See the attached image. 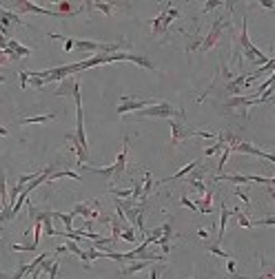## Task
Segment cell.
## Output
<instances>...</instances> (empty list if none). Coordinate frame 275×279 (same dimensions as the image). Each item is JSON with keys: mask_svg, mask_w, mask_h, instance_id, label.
I'll use <instances>...</instances> for the list:
<instances>
[{"mask_svg": "<svg viewBox=\"0 0 275 279\" xmlns=\"http://www.w3.org/2000/svg\"><path fill=\"white\" fill-rule=\"evenodd\" d=\"M240 44H242V51H244V58L248 62H253V64H268V56L266 54H262L260 49H257L255 44L248 40V20H246V16H244V20H242V34H240Z\"/></svg>", "mask_w": 275, "mask_h": 279, "instance_id": "1", "label": "cell"}, {"mask_svg": "<svg viewBox=\"0 0 275 279\" xmlns=\"http://www.w3.org/2000/svg\"><path fill=\"white\" fill-rule=\"evenodd\" d=\"M138 118H164V120H173V118H184L182 108H175L169 102H155V104L138 111Z\"/></svg>", "mask_w": 275, "mask_h": 279, "instance_id": "2", "label": "cell"}, {"mask_svg": "<svg viewBox=\"0 0 275 279\" xmlns=\"http://www.w3.org/2000/svg\"><path fill=\"white\" fill-rule=\"evenodd\" d=\"M74 102H76V140H78V146L82 148L87 155H89V144H87V136H85V122H82V96H80V84L76 82L74 86Z\"/></svg>", "mask_w": 275, "mask_h": 279, "instance_id": "3", "label": "cell"}, {"mask_svg": "<svg viewBox=\"0 0 275 279\" xmlns=\"http://www.w3.org/2000/svg\"><path fill=\"white\" fill-rule=\"evenodd\" d=\"M180 16L178 7H173V4H164L162 14L158 16V18L151 20V31L153 36H167L169 34V27L173 24V20Z\"/></svg>", "mask_w": 275, "mask_h": 279, "instance_id": "4", "label": "cell"}, {"mask_svg": "<svg viewBox=\"0 0 275 279\" xmlns=\"http://www.w3.org/2000/svg\"><path fill=\"white\" fill-rule=\"evenodd\" d=\"M231 16H220V18H215V22H213V27H211L209 34L202 38V46H200V51L202 54H206L209 49H213V46L217 44V40L222 38V34H224V29L231 24Z\"/></svg>", "mask_w": 275, "mask_h": 279, "instance_id": "5", "label": "cell"}, {"mask_svg": "<svg viewBox=\"0 0 275 279\" xmlns=\"http://www.w3.org/2000/svg\"><path fill=\"white\" fill-rule=\"evenodd\" d=\"M3 9H9L14 14H38V16H49V18H62L60 14H56L54 9H45L36 2H27V0H14L9 7H3Z\"/></svg>", "mask_w": 275, "mask_h": 279, "instance_id": "6", "label": "cell"}, {"mask_svg": "<svg viewBox=\"0 0 275 279\" xmlns=\"http://www.w3.org/2000/svg\"><path fill=\"white\" fill-rule=\"evenodd\" d=\"M213 182H231V184H248V182H255V184H266V186H275L273 178H262V175H215Z\"/></svg>", "mask_w": 275, "mask_h": 279, "instance_id": "7", "label": "cell"}, {"mask_svg": "<svg viewBox=\"0 0 275 279\" xmlns=\"http://www.w3.org/2000/svg\"><path fill=\"white\" fill-rule=\"evenodd\" d=\"M195 136H198V131H193V128L186 126L184 118L171 120V142H173V144H180V142H184V140L195 138Z\"/></svg>", "mask_w": 275, "mask_h": 279, "instance_id": "8", "label": "cell"}, {"mask_svg": "<svg viewBox=\"0 0 275 279\" xmlns=\"http://www.w3.org/2000/svg\"><path fill=\"white\" fill-rule=\"evenodd\" d=\"M12 27H25L23 18H20L18 14L9 12V9H3V7H0V34L7 38V36H9V29H12Z\"/></svg>", "mask_w": 275, "mask_h": 279, "instance_id": "9", "label": "cell"}, {"mask_svg": "<svg viewBox=\"0 0 275 279\" xmlns=\"http://www.w3.org/2000/svg\"><path fill=\"white\" fill-rule=\"evenodd\" d=\"M155 104V100H136L133 96H122V102L118 104V113L124 116V113H131V111H142V108Z\"/></svg>", "mask_w": 275, "mask_h": 279, "instance_id": "10", "label": "cell"}, {"mask_svg": "<svg viewBox=\"0 0 275 279\" xmlns=\"http://www.w3.org/2000/svg\"><path fill=\"white\" fill-rule=\"evenodd\" d=\"M98 206H100V204H98L96 200H91L89 204H87V202H85V204H76L74 210H71V215H74V217L76 215H82V217H87L89 222H96L98 217H100V210H98Z\"/></svg>", "mask_w": 275, "mask_h": 279, "instance_id": "11", "label": "cell"}, {"mask_svg": "<svg viewBox=\"0 0 275 279\" xmlns=\"http://www.w3.org/2000/svg\"><path fill=\"white\" fill-rule=\"evenodd\" d=\"M127 155H129V138H124L120 153H118L116 162L111 164V166H113V173H116V175H113V180H120V178H122V173H124V166H127Z\"/></svg>", "mask_w": 275, "mask_h": 279, "instance_id": "12", "label": "cell"}, {"mask_svg": "<svg viewBox=\"0 0 275 279\" xmlns=\"http://www.w3.org/2000/svg\"><path fill=\"white\" fill-rule=\"evenodd\" d=\"M246 78L248 76H237V78H233V80H229L224 84V91L229 93V96H233V98H237L242 93V89H246Z\"/></svg>", "mask_w": 275, "mask_h": 279, "instance_id": "13", "label": "cell"}, {"mask_svg": "<svg viewBox=\"0 0 275 279\" xmlns=\"http://www.w3.org/2000/svg\"><path fill=\"white\" fill-rule=\"evenodd\" d=\"M233 215H235V210H229V208H226V204H222V208H220V232H217V246H220L222 240H224L226 224H229V220Z\"/></svg>", "mask_w": 275, "mask_h": 279, "instance_id": "14", "label": "cell"}, {"mask_svg": "<svg viewBox=\"0 0 275 279\" xmlns=\"http://www.w3.org/2000/svg\"><path fill=\"white\" fill-rule=\"evenodd\" d=\"M200 166V160H195V162H191V164H186V166L182 168V170H178V173L173 175V178H164V180H160V182H155V186H160V184H167V182H178V180H182V178H186L189 173H193L195 168Z\"/></svg>", "mask_w": 275, "mask_h": 279, "instance_id": "15", "label": "cell"}, {"mask_svg": "<svg viewBox=\"0 0 275 279\" xmlns=\"http://www.w3.org/2000/svg\"><path fill=\"white\" fill-rule=\"evenodd\" d=\"M162 226H164V235L160 237L155 244L162 248V255H169V250H171V237H173V224H171V222H167V224H162Z\"/></svg>", "mask_w": 275, "mask_h": 279, "instance_id": "16", "label": "cell"}, {"mask_svg": "<svg viewBox=\"0 0 275 279\" xmlns=\"http://www.w3.org/2000/svg\"><path fill=\"white\" fill-rule=\"evenodd\" d=\"M7 49L12 51V54H14L18 60H23V58H29V56H31V49H29V46H23V44L18 42V40H14V38H9V44H7Z\"/></svg>", "mask_w": 275, "mask_h": 279, "instance_id": "17", "label": "cell"}, {"mask_svg": "<svg viewBox=\"0 0 275 279\" xmlns=\"http://www.w3.org/2000/svg\"><path fill=\"white\" fill-rule=\"evenodd\" d=\"M151 264H155V262H129V264H124V268L120 270V275L122 277L133 275V272H140V270H144V268H149Z\"/></svg>", "mask_w": 275, "mask_h": 279, "instance_id": "18", "label": "cell"}, {"mask_svg": "<svg viewBox=\"0 0 275 279\" xmlns=\"http://www.w3.org/2000/svg\"><path fill=\"white\" fill-rule=\"evenodd\" d=\"M76 78L71 76V78H67V80H62L60 82V86L56 89V96L58 98H67V96H74V86H76Z\"/></svg>", "mask_w": 275, "mask_h": 279, "instance_id": "19", "label": "cell"}, {"mask_svg": "<svg viewBox=\"0 0 275 279\" xmlns=\"http://www.w3.org/2000/svg\"><path fill=\"white\" fill-rule=\"evenodd\" d=\"M195 206H198V213L200 215H211V210H213V193H206L202 200L195 202Z\"/></svg>", "mask_w": 275, "mask_h": 279, "instance_id": "20", "label": "cell"}, {"mask_svg": "<svg viewBox=\"0 0 275 279\" xmlns=\"http://www.w3.org/2000/svg\"><path fill=\"white\" fill-rule=\"evenodd\" d=\"M85 7L89 9V12H93V9H98V12H102L105 16H111V14H113V9L118 7V2H89V0H87V2H85Z\"/></svg>", "mask_w": 275, "mask_h": 279, "instance_id": "21", "label": "cell"}, {"mask_svg": "<svg viewBox=\"0 0 275 279\" xmlns=\"http://www.w3.org/2000/svg\"><path fill=\"white\" fill-rule=\"evenodd\" d=\"M5 204H9V190H7V175H5V168L0 164V210H3Z\"/></svg>", "mask_w": 275, "mask_h": 279, "instance_id": "22", "label": "cell"}, {"mask_svg": "<svg viewBox=\"0 0 275 279\" xmlns=\"http://www.w3.org/2000/svg\"><path fill=\"white\" fill-rule=\"evenodd\" d=\"M51 120H56V113H47V116H36V118H23L20 124L27 126V124H43V122H51Z\"/></svg>", "mask_w": 275, "mask_h": 279, "instance_id": "23", "label": "cell"}, {"mask_svg": "<svg viewBox=\"0 0 275 279\" xmlns=\"http://www.w3.org/2000/svg\"><path fill=\"white\" fill-rule=\"evenodd\" d=\"M244 279H275V266L273 264H266L262 257V275L260 277H244Z\"/></svg>", "mask_w": 275, "mask_h": 279, "instance_id": "24", "label": "cell"}, {"mask_svg": "<svg viewBox=\"0 0 275 279\" xmlns=\"http://www.w3.org/2000/svg\"><path fill=\"white\" fill-rule=\"evenodd\" d=\"M151 190H153V178H151V173L149 170H144V184H142V204L147 202V198L151 195Z\"/></svg>", "mask_w": 275, "mask_h": 279, "instance_id": "25", "label": "cell"}, {"mask_svg": "<svg viewBox=\"0 0 275 279\" xmlns=\"http://www.w3.org/2000/svg\"><path fill=\"white\" fill-rule=\"evenodd\" d=\"M109 224H111V242L116 244L122 235V226H120V220L118 217H109Z\"/></svg>", "mask_w": 275, "mask_h": 279, "instance_id": "26", "label": "cell"}, {"mask_svg": "<svg viewBox=\"0 0 275 279\" xmlns=\"http://www.w3.org/2000/svg\"><path fill=\"white\" fill-rule=\"evenodd\" d=\"M54 217L56 220H60L62 224H65V228H67V232H71L74 230V226H71V220H74V215H65V213H58V210H54Z\"/></svg>", "mask_w": 275, "mask_h": 279, "instance_id": "27", "label": "cell"}, {"mask_svg": "<svg viewBox=\"0 0 275 279\" xmlns=\"http://www.w3.org/2000/svg\"><path fill=\"white\" fill-rule=\"evenodd\" d=\"M231 153H233V148H231V146H226L224 151H222V158H220V162H217V173H220V175H222V168H224V164L229 162Z\"/></svg>", "mask_w": 275, "mask_h": 279, "instance_id": "28", "label": "cell"}, {"mask_svg": "<svg viewBox=\"0 0 275 279\" xmlns=\"http://www.w3.org/2000/svg\"><path fill=\"white\" fill-rule=\"evenodd\" d=\"M120 240H124V242H129V244H133V242H136V228H133V226H127V228L122 230Z\"/></svg>", "mask_w": 275, "mask_h": 279, "instance_id": "29", "label": "cell"}, {"mask_svg": "<svg viewBox=\"0 0 275 279\" xmlns=\"http://www.w3.org/2000/svg\"><path fill=\"white\" fill-rule=\"evenodd\" d=\"M186 184H191V186H193V188L195 190H198V193H202V195H206V193H209V188H206V186H204V182H202V180H186Z\"/></svg>", "mask_w": 275, "mask_h": 279, "instance_id": "30", "label": "cell"}, {"mask_svg": "<svg viewBox=\"0 0 275 279\" xmlns=\"http://www.w3.org/2000/svg\"><path fill=\"white\" fill-rule=\"evenodd\" d=\"M209 252H213L215 257H222V260H231V255L226 250H222L217 244H209Z\"/></svg>", "mask_w": 275, "mask_h": 279, "instance_id": "31", "label": "cell"}, {"mask_svg": "<svg viewBox=\"0 0 275 279\" xmlns=\"http://www.w3.org/2000/svg\"><path fill=\"white\" fill-rule=\"evenodd\" d=\"M235 217H237V224L242 226V228H253V224H251V220L244 215V213H240V210L235 208Z\"/></svg>", "mask_w": 275, "mask_h": 279, "instance_id": "32", "label": "cell"}, {"mask_svg": "<svg viewBox=\"0 0 275 279\" xmlns=\"http://www.w3.org/2000/svg\"><path fill=\"white\" fill-rule=\"evenodd\" d=\"M9 220H14L12 206H9V204H5V206H3V210H0V224H5V222H9Z\"/></svg>", "mask_w": 275, "mask_h": 279, "instance_id": "33", "label": "cell"}, {"mask_svg": "<svg viewBox=\"0 0 275 279\" xmlns=\"http://www.w3.org/2000/svg\"><path fill=\"white\" fill-rule=\"evenodd\" d=\"M251 224H253V228L255 226H275V217H262V220H255Z\"/></svg>", "mask_w": 275, "mask_h": 279, "instance_id": "34", "label": "cell"}, {"mask_svg": "<svg viewBox=\"0 0 275 279\" xmlns=\"http://www.w3.org/2000/svg\"><path fill=\"white\" fill-rule=\"evenodd\" d=\"M12 250H16V252H34L36 248L31 244H12Z\"/></svg>", "mask_w": 275, "mask_h": 279, "instance_id": "35", "label": "cell"}, {"mask_svg": "<svg viewBox=\"0 0 275 279\" xmlns=\"http://www.w3.org/2000/svg\"><path fill=\"white\" fill-rule=\"evenodd\" d=\"M217 7H224V2L222 0H211V2H206L204 4V9H202V14H206V12H213V9Z\"/></svg>", "mask_w": 275, "mask_h": 279, "instance_id": "36", "label": "cell"}, {"mask_svg": "<svg viewBox=\"0 0 275 279\" xmlns=\"http://www.w3.org/2000/svg\"><path fill=\"white\" fill-rule=\"evenodd\" d=\"M27 272H29V264H20L18 270L14 272V277H12V279H23L25 275H27Z\"/></svg>", "mask_w": 275, "mask_h": 279, "instance_id": "37", "label": "cell"}, {"mask_svg": "<svg viewBox=\"0 0 275 279\" xmlns=\"http://www.w3.org/2000/svg\"><path fill=\"white\" fill-rule=\"evenodd\" d=\"M180 204H182V206H186V208H191V210H195V213H198V206H195V202H193V200H189V198H186V195H182V198H180Z\"/></svg>", "mask_w": 275, "mask_h": 279, "instance_id": "38", "label": "cell"}, {"mask_svg": "<svg viewBox=\"0 0 275 279\" xmlns=\"http://www.w3.org/2000/svg\"><path fill=\"white\" fill-rule=\"evenodd\" d=\"M235 195H237V198H240L242 202H244V204H246V206H248V204H251V200H248V195H246V193H244V190H242V188H240V186H237V188H235Z\"/></svg>", "mask_w": 275, "mask_h": 279, "instance_id": "39", "label": "cell"}, {"mask_svg": "<svg viewBox=\"0 0 275 279\" xmlns=\"http://www.w3.org/2000/svg\"><path fill=\"white\" fill-rule=\"evenodd\" d=\"M20 86H23V89H27V86H29V76H27V71H20Z\"/></svg>", "mask_w": 275, "mask_h": 279, "instance_id": "40", "label": "cell"}, {"mask_svg": "<svg viewBox=\"0 0 275 279\" xmlns=\"http://www.w3.org/2000/svg\"><path fill=\"white\" fill-rule=\"evenodd\" d=\"M56 275H58V262H54L49 268V279H56Z\"/></svg>", "mask_w": 275, "mask_h": 279, "instance_id": "41", "label": "cell"}, {"mask_svg": "<svg viewBox=\"0 0 275 279\" xmlns=\"http://www.w3.org/2000/svg\"><path fill=\"white\" fill-rule=\"evenodd\" d=\"M226 270H229L231 275H235V262L233 260H226Z\"/></svg>", "mask_w": 275, "mask_h": 279, "instance_id": "42", "label": "cell"}, {"mask_svg": "<svg viewBox=\"0 0 275 279\" xmlns=\"http://www.w3.org/2000/svg\"><path fill=\"white\" fill-rule=\"evenodd\" d=\"M7 44H9V38H5V36L0 34V51H5V49H7Z\"/></svg>", "mask_w": 275, "mask_h": 279, "instance_id": "43", "label": "cell"}, {"mask_svg": "<svg viewBox=\"0 0 275 279\" xmlns=\"http://www.w3.org/2000/svg\"><path fill=\"white\" fill-rule=\"evenodd\" d=\"M260 4L262 7H266V9H275V4L271 2V0H260Z\"/></svg>", "mask_w": 275, "mask_h": 279, "instance_id": "44", "label": "cell"}, {"mask_svg": "<svg viewBox=\"0 0 275 279\" xmlns=\"http://www.w3.org/2000/svg\"><path fill=\"white\" fill-rule=\"evenodd\" d=\"M198 237H202V240H209V232H206L204 228H200L198 230Z\"/></svg>", "mask_w": 275, "mask_h": 279, "instance_id": "45", "label": "cell"}, {"mask_svg": "<svg viewBox=\"0 0 275 279\" xmlns=\"http://www.w3.org/2000/svg\"><path fill=\"white\" fill-rule=\"evenodd\" d=\"M5 136H9V131L5 126H0V138H5Z\"/></svg>", "mask_w": 275, "mask_h": 279, "instance_id": "46", "label": "cell"}, {"mask_svg": "<svg viewBox=\"0 0 275 279\" xmlns=\"http://www.w3.org/2000/svg\"><path fill=\"white\" fill-rule=\"evenodd\" d=\"M273 180H275V178H273Z\"/></svg>", "mask_w": 275, "mask_h": 279, "instance_id": "47", "label": "cell"}]
</instances>
